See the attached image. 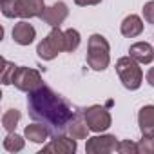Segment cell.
<instances>
[{
  "mask_svg": "<svg viewBox=\"0 0 154 154\" xmlns=\"http://www.w3.org/2000/svg\"><path fill=\"white\" fill-rule=\"evenodd\" d=\"M18 9H20V18H40V15L45 9L44 0H18Z\"/></svg>",
  "mask_w": 154,
  "mask_h": 154,
  "instance_id": "4fadbf2b",
  "label": "cell"
},
{
  "mask_svg": "<svg viewBox=\"0 0 154 154\" xmlns=\"http://www.w3.org/2000/svg\"><path fill=\"white\" fill-rule=\"evenodd\" d=\"M24 138H26V136L17 134L15 131H13V132H8V136L4 138L2 145H4V149H6L8 152L15 154V152H20V150L24 149V145H26V140H24Z\"/></svg>",
  "mask_w": 154,
  "mask_h": 154,
  "instance_id": "e0dca14e",
  "label": "cell"
},
{
  "mask_svg": "<svg viewBox=\"0 0 154 154\" xmlns=\"http://www.w3.org/2000/svg\"><path fill=\"white\" fill-rule=\"evenodd\" d=\"M87 132H89V127H87L85 120H80L78 116H74L72 122L67 125V134L72 136L74 140H85Z\"/></svg>",
  "mask_w": 154,
  "mask_h": 154,
  "instance_id": "2e32d148",
  "label": "cell"
},
{
  "mask_svg": "<svg viewBox=\"0 0 154 154\" xmlns=\"http://www.w3.org/2000/svg\"><path fill=\"white\" fill-rule=\"evenodd\" d=\"M27 109H29L31 120L44 123L51 132H56V134L67 131V125L76 116L71 105L45 84L36 91L29 93Z\"/></svg>",
  "mask_w": 154,
  "mask_h": 154,
  "instance_id": "6da1fadb",
  "label": "cell"
},
{
  "mask_svg": "<svg viewBox=\"0 0 154 154\" xmlns=\"http://www.w3.org/2000/svg\"><path fill=\"white\" fill-rule=\"evenodd\" d=\"M62 51H65V33L60 31V27H53L49 35L36 45V53L42 60H54Z\"/></svg>",
  "mask_w": 154,
  "mask_h": 154,
  "instance_id": "277c9868",
  "label": "cell"
},
{
  "mask_svg": "<svg viewBox=\"0 0 154 154\" xmlns=\"http://www.w3.org/2000/svg\"><path fill=\"white\" fill-rule=\"evenodd\" d=\"M11 35H13V40H15L18 45H29V44H33L35 38H36V29H35L27 20H20V22L15 24Z\"/></svg>",
  "mask_w": 154,
  "mask_h": 154,
  "instance_id": "30bf717a",
  "label": "cell"
},
{
  "mask_svg": "<svg viewBox=\"0 0 154 154\" xmlns=\"http://www.w3.org/2000/svg\"><path fill=\"white\" fill-rule=\"evenodd\" d=\"M17 69H18V65H15L9 60H4V69H2V76H0L2 85H11L13 84L15 74H17Z\"/></svg>",
  "mask_w": 154,
  "mask_h": 154,
  "instance_id": "44dd1931",
  "label": "cell"
},
{
  "mask_svg": "<svg viewBox=\"0 0 154 154\" xmlns=\"http://www.w3.org/2000/svg\"><path fill=\"white\" fill-rule=\"evenodd\" d=\"M84 120L93 132H103L112 125V116L103 105H91L84 111Z\"/></svg>",
  "mask_w": 154,
  "mask_h": 154,
  "instance_id": "5b68a950",
  "label": "cell"
},
{
  "mask_svg": "<svg viewBox=\"0 0 154 154\" xmlns=\"http://www.w3.org/2000/svg\"><path fill=\"white\" fill-rule=\"evenodd\" d=\"M69 17V9H67V4L65 2H54L53 6L45 8L44 13L40 15V20L51 27H60L65 18Z\"/></svg>",
  "mask_w": 154,
  "mask_h": 154,
  "instance_id": "9c48e42d",
  "label": "cell"
},
{
  "mask_svg": "<svg viewBox=\"0 0 154 154\" xmlns=\"http://www.w3.org/2000/svg\"><path fill=\"white\" fill-rule=\"evenodd\" d=\"M111 63V45L103 35H91L87 40V65L93 71H105Z\"/></svg>",
  "mask_w": 154,
  "mask_h": 154,
  "instance_id": "7a4b0ae2",
  "label": "cell"
},
{
  "mask_svg": "<svg viewBox=\"0 0 154 154\" xmlns=\"http://www.w3.org/2000/svg\"><path fill=\"white\" fill-rule=\"evenodd\" d=\"M120 31L125 38H136L143 33V20L138 15H129L122 20Z\"/></svg>",
  "mask_w": 154,
  "mask_h": 154,
  "instance_id": "5bb4252c",
  "label": "cell"
},
{
  "mask_svg": "<svg viewBox=\"0 0 154 154\" xmlns=\"http://www.w3.org/2000/svg\"><path fill=\"white\" fill-rule=\"evenodd\" d=\"M20 118H22V114H20L18 109H8V111L2 114V127H4L8 132H13V131L17 129Z\"/></svg>",
  "mask_w": 154,
  "mask_h": 154,
  "instance_id": "ac0fdd59",
  "label": "cell"
},
{
  "mask_svg": "<svg viewBox=\"0 0 154 154\" xmlns=\"http://www.w3.org/2000/svg\"><path fill=\"white\" fill-rule=\"evenodd\" d=\"M63 33H65V51H67V53L76 51V49L80 47V42H82V36H80L78 29L69 27V29H65Z\"/></svg>",
  "mask_w": 154,
  "mask_h": 154,
  "instance_id": "d6986e66",
  "label": "cell"
},
{
  "mask_svg": "<svg viewBox=\"0 0 154 154\" xmlns=\"http://www.w3.org/2000/svg\"><path fill=\"white\" fill-rule=\"evenodd\" d=\"M76 149H78V143L72 136H65V134H56L44 149L42 154L47 152H54V154H74Z\"/></svg>",
  "mask_w": 154,
  "mask_h": 154,
  "instance_id": "ba28073f",
  "label": "cell"
},
{
  "mask_svg": "<svg viewBox=\"0 0 154 154\" xmlns=\"http://www.w3.org/2000/svg\"><path fill=\"white\" fill-rule=\"evenodd\" d=\"M114 150H118V140L112 134H102V136L87 138V143H85L87 154H111Z\"/></svg>",
  "mask_w": 154,
  "mask_h": 154,
  "instance_id": "52a82bcc",
  "label": "cell"
},
{
  "mask_svg": "<svg viewBox=\"0 0 154 154\" xmlns=\"http://www.w3.org/2000/svg\"><path fill=\"white\" fill-rule=\"evenodd\" d=\"M145 78H147V84H149L150 87H154V67H150V69L147 71V76H145Z\"/></svg>",
  "mask_w": 154,
  "mask_h": 154,
  "instance_id": "484cf974",
  "label": "cell"
},
{
  "mask_svg": "<svg viewBox=\"0 0 154 154\" xmlns=\"http://www.w3.org/2000/svg\"><path fill=\"white\" fill-rule=\"evenodd\" d=\"M0 11L6 18H18L20 17L18 0H0Z\"/></svg>",
  "mask_w": 154,
  "mask_h": 154,
  "instance_id": "ffe728a7",
  "label": "cell"
},
{
  "mask_svg": "<svg viewBox=\"0 0 154 154\" xmlns=\"http://www.w3.org/2000/svg\"><path fill=\"white\" fill-rule=\"evenodd\" d=\"M118 152L120 154H138V143L131 140H122L118 141Z\"/></svg>",
  "mask_w": 154,
  "mask_h": 154,
  "instance_id": "7402d4cb",
  "label": "cell"
},
{
  "mask_svg": "<svg viewBox=\"0 0 154 154\" xmlns=\"http://www.w3.org/2000/svg\"><path fill=\"white\" fill-rule=\"evenodd\" d=\"M49 134H51V131L40 122H35V123H31V125H27L24 129L26 140H29L33 143H45L49 140Z\"/></svg>",
  "mask_w": 154,
  "mask_h": 154,
  "instance_id": "9a60e30c",
  "label": "cell"
},
{
  "mask_svg": "<svg viewBox=\"0 0 154 154\" xmlns=\"http://www.w3.org/2000/svg\"><path fill=\"white\" fill-rule=\"evenodd\" d=\"M138 154H154V138H143L138 143Z\"/></svg>",
  "mask_w": 154,
  "mask_h": 154,
  "instance_id": "603a6c76",
  "label": "cell"
},
{
  "mask_svg": "<svg viewBox=\"0 0 154 154\" xmlns=\"http://www.w3.org/2000/svg\"><path fill=\"white\" fill-rule=\"evenodd\" d=\"M116 72L122 85L129 91H138L143 84V71L140 67V62H136L132 56H122L116 62Z\"/></svg>",
  "mask_w": 154,
  "mask_h": 154,
  "instance_id": "3957f363",
  "label": "cell"
},
{
  "mask_svg": "<svg viewBox=\"0 0 154 154\" xmlns=\"http://www.w3.org/2000/svg\"><path fill=\"white\" fill-rule=\"evenodd\" d=\"M129 56L140 63H150L154 60V47L149 42H136L129 47Z\"/></svg>",
  "mask_w": 154,
  "mask_h": 154,
  "instance_id": "7c38bea8",
  "label": "cell"
},
{
  "mask_svg": "<svg viewBox=\"0 0 154 154\" xmlns=\"http://www.w3.org/2000/svg\"><path fill=\"white\" fill-rule=\"evenodd\" d=\"M13 85L22 91V93H33L36 91L38 87L44 85V80H42V74L33 69V67H18L17 69V74H15V80H13Z\"/></svg>",
  "mask_w": 154,
  "mask_h": 154,
  "instance_id": "8992f818",
  "label": "cell"
},
{
  "mask_svg": "<svg viewBox=\"0 0 154 154\" xmlns=\"http://www.w3.org/2000/svg\"><path fill=\"white\" fill-rule=\"evenodd\" d=\"M141 13H143L145 22L154 26V0H149V2H145V6H143Z\"/></svg>",
  "mask_w": 154,
  "mask_h": 154,
  "instance_id": "cb8c5ba5",
  "label": "cell"
},
{
  "mask_svg": "<svg viewBox=\"0 0 154 154\" xmlns=\"http://www.w3.org/2000/svg\"><path fill=\"white\" fill-rule=\"evenodd\" d=\"M102 2V0H74V4L76 6H80V8H87V6H98Z\"/></svg>",
  "mask_w": 154,
  "mask_h": 154,
  "instance_id": "d4e9b609",
  "label": "cell"
},
{
  "mask_svg": "<svg viewBox=\"0 0 154 154\" xmlns=\"http://www.w3.org/2000/svg\"><path fill=\"white\" fill-rule=\"evenodd\" d=\"M138 125L143 138H154V105H143L138 111Z\"/></svg>",
  "mask_w": 154,
  "mask_h": 154,
  "instance_id": "8fae6325",
  "label": "cell"
}]
</instances>
